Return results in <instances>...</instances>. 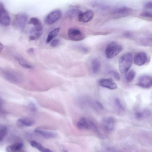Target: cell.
Here are the masks:
<instances>
[{"label": "cell", "instance_id": "6da1fadb", "mask_svg": "<svg viewBox=\"0 0 152 152\" xmlns=\"http://www.w3.org/2000/svg\"><path fill=\"white\" fill-rule=\"evenodd\" d=\"M133 60L132 55L127 53L121 56L119 60L118 67L120 72L126 74L130 69Z\"/></svg>", "mask_w": 152, "mask_h": 152}, {"label": "cell", "instance_id": "7a4b0ae2", "mask_svg": "<svg viewBox=\"0 0 152 152\" xmlns=\"http://www.w3.org/2000/svg\"><path fill=\"white\" fill-rule=\"evenodd\" d=\"M122 49V46L118 43L115 42L110 43L106 48V56L108 58H113L119 53Z\"/></svg>", "mask_w": 152, "mask_h": 152}, {"label": "cell", "instance_id": "3957f363", "mask_svg": "<svg viewBox=\"0 0 152 152\" xmlns=\"http://www.w3.org/2000/svg\"><path fill=\"white\" fill-rule=\"evenodd\" d=\"M61 12L59 10H55L50 12L45 17V22L48 25L52 24L57 21L61 17Z\"/></svg>", "mask_w": 152, "mask_h": 152}, {"label": "cell", "instance_id": "277c9868", "mask_svg": "<svg viewBox=\"0 0 152 152\" xmlns=\"http://www.w3.org/2000/svg\"><path fill=\"white\" fill-rule=\"evenodd\" d=\"M69 38L74 41H80L85 38L84 34L79 30L76 28H70L68 31Z\"/></svg>", "mask_w": 152, "mask_h": 152}, {"label": "cell", "instance_id": "5b68a950", "mask_svg": "<svg viewBox=\"0 0 152 152\" xmlns=\"http://www.w3.org/2000/svg\"><path fill=\"white\" fill-rule=\"evenodd\" d=\"M28 18V15L24 13H19L15 16V23L22 31H23L25 28Z\"/></svg>", "mask_w": 152, "mask_h": 152}, {"label": "cell", "instance_id": "8992f818", "mask_svg": "<svg viewBox=\"0 0 152 152\" xmlns=\"http://www.w3.org/2000/svg\"><path fill=\"white\" fill-rule=\"evenodd\" d=\"M10 16L2 4L0 7V24L3 26H6L10 24Z\"/></svg>", "mask_w": 152, "mask_h": 152}, {"label": "cell", "instance_id": "52a82bcc", "mask_svg": "<svg viewBox=\"0 0 152 152\" xmlns=\"http://www.w3.org/2000/svg\"><path fill=\"white\" fill-rule=\"evenodd\" d=\"M102 127L106 131H111L114 129L115 121L113 118L111 116L106 117L103 118L101 121Z\"/></svg>", "mask_w": 152, "mask_h": 152}, {"label": "cell", "instance_id": "ba28073f", "mask_svg": "<svg viewBox=\"0 0 152 152\" xmlns=\"http://www.w3.org/2000/svg\"><path fill=\"white\" fill-rule=\"evenodd\" d=\"M137 85L144 88H148L152 86L151 77L148 75H144L141 76L138 79Z\"/></svg>", "mask_w": 152, "mask_h": 152}, {"label": "cell", "instance_id": "9c48e42d", "mask_svg": "<svg viewBox=\"0 0 152 152\" xmlns=\"http://www.w3.org/2000/svg\"><path fill=\"white\" fill-rule=\"evenodd\" d=\"M4 75L5 79L12 82L19 83L23 80V77L20 75L14 72H6Z\"/></svg>", "mask_w": 152, "mask_h": 152}, {"label": "cell", "instance_id": "30bf717a", "mask_svg": "<svg viewBox=\"0 0 152 152\" xmlns=\"http://www.w3.org/2000/svg\"><path fill=\"white\" fill-rule=\"evenodd\" d=\"M148 56L144 52H141L137 53L134 56L133 61L134 63L138 66L145 64L147 61Z\"/></svg>", "mask_w": 152, "mask_h": 152}, {"label": "cell", "instance_id": "8fae6325", "mask_svg": "<svg viewBox=\"0 0 152 152\" xmlns=\"http://www.w3.org/2000/svg\"><path fill=\"white\" fill-rule=\"evenodd\" d=\"M98 83L101 86L110 89L114 90L117 88L116 84L111 78L101 79L99 80Z\"/></svg>", "mask_w": 152, "mask_h": 152}, {"label": "cell", "instance_id": "7c38bea8", "mask_svg": "<svg viewBox=\"0 0 152 152\" xmlns=\"http://www.w3.org/2000/svg\"><path fill=\"white\" fill-rule=\"evenodd\" d=\"M94 15L93 12L91 10H88L82 12L79 15L78 18L79 21L83 23H87L92 19Z\"/></svg>", "mask_w": 152, "mask_h": 152}, {"label": "cell", "instance_id": "4fadbf2b", "mask_svg": "<svg viewBox=\"0 0 152 152\" xmlns=\"http://www.w3.org/2000/svg\"><path fill=\"white\" fill-rule=\"evenodd\" d=\"M23 145L21 142H16L7 146V152H23Z\"/></svg>", "mask_w": 152, "mask_h": 152}, {"label": "cell", "instance_id": "5bb4252c", "mask_svg": "<svg viewBox=\"0 0 152 152\" xmlns=\"http://www.w3.org/2000/svg\"><path fill=\"white\" fill-rule=\"evenodd\" d=\"M91 121L85 118L82 117L77 123V126L80 129H91Z\"/></svg>", "mask_w": 152, "mask_h": 152}, {"label": "cell", "instance_id": "9a60e30c", "mask_svg": "<svg viewBox=\"0 0 152 152\" xmlns=\"http://www.w3.org/2000/svg\"><path fill=\"white\" fill-rule=\"evenodd\" d=\"M34 121L29 118H23L18 119L17 121V125L20 128L29 126L32 125Z\"/></svg>", "mask_w": 152, "mask_h": 152}, {"label": "cell", "instance_id": "2e32d148", "mask_svg": "<svg viewBox=\"0 0 152 152\" xmlns=\"http://www.w3.org/2000/svg\"><path fill=\"white\" fill-rule=\"evenodd\" d=\"M81 12V11L77 7H72L67 10L66 12V15L68 18H72L78 16Z\"/></svg>", "mask_w": 152, "mask_h": 152}, {"label": "cell", "instance_id": "e0dca14e", "mask_svg": "<svg viewBox=\"0 0 152 152\" xmlns=\"http://www.w3.org/2000/svg\"><path fill=\"white\" fill-rule=\"evenodd\" d=\"M34 132L37 134L48 139L54 138L56 136V134L54 132L46 131L38 129H35L34 130Z\"/></svg>", "mask_w": 152, "mask_h": 152}, {"label": "cell", "instance_id": "ac0fdd59", "mask_svg": "<svg viewBox=\"0 0 152 152\" xmlns=\"http://www.w3.org/2000/svg\"><path fill=\"white\" fill-rule=\"evenodd\" d=\"M43 28L42 25L34 26L30 29L29 32L31 35L34 37L36 39L38 38L42 35Z\"/></svg>", "mask_w": 152, "mask_h": 152}, {"label": "cell", "instance_id": "d6986e66", "mask_svg": "<svg viewBox=\"0 0 152 152\" xmlns=\"http://www.w3.org/2000/svg\"><path fill=\"white\" fill-rule=\"evenodd\" d=\"M151 115L150 111L148 110H144L142 111H138L136 112L135 116L138 120H142L149 117Z\"/></svg>", "mask_w": 152, "mask_h": 152}, {"label": "cell", "instance_id": "ffe728a7", "mask_svg": "<svg viewBox=\"0 0 152 152\" xmlns=\"http://www.w3.org/2000/svg\"><path fill=\"white\" fill-rule=\"evenodd\" d=\"M60 30V28L58 27L54 28L50 31L48 34L47 38L46 43L48 44L53 40L58 34Z\"/></svg>", "mask_w": 152, "mask_h": 152}, {"label": "cell", "instance_id": "44dd1931", "mask_svg": "<svg viewBox=\"0 0 152 152\" xmlns=\"http://www.w3.org/2000/svg\"><path fill=\"white\" fill-rule=\"evenodd\" d=\"M100 66L99 60L96 58L93 59L91 62V68L94 73H97L99 70Z\"/></svg>", "mask_w": 152, "mask_h": 152}, {"label": "cell", "instance_id": "7402d4cb", "mask_svg": "<svg viewBox=\"0 0 152 152\" xmlns=\"http://www.w3.org/2000/svg\"><path fill=\"white\" fill-rule=\"evenodd\" d=\"M16 58L19 64L24 68L28 69L33 68L32 65L23 58L18 56L16 57Z\"/></svg>", "mask_w": 152, "mask_h": 152}, {"label": "cell", "instance_id": "603a6c76", "mask_svg": "<svg viewBox=\"0 0 152 152\" xmlns=\"http://www.w3.org/2000/svg\"><path fill=\"white\" fill-rule=\"evenodd\" d=\"M125 75V79L128 82H130L133 80L135 75L136 72L133 70H131L127 72Z\"/></svg>", "mask_w": 152, "mask_h": 152}, {"label": "cell", "instance_id": "cb8c5ba5", "mask_svg": "<svg viewBox=\"0 0 152 152\" xmlns=\"http://www.w3.org/2000/svg\"><path fill=\"white\" fill-rule=\"evenodd\" d=\"M130 9L126 7H119L115 10L114 12L119 15H125L129 12Z\"/></svg>", "mask_w": 152, "mask_h": 152}, {"label": "cell", "instance_id": "d4e9b609", "mask_svg": "<svg viewBox=\"0 0 152 152\" xmlns=\"http://www.w3.org/2000/svg\"><path fill=\"white\" fill-rule=\"evenodd\" d=\"M7 133V129L6 126L0 125V142L3 141Z\"/></svg>", "mask_w": 152, "mask_h": 152}, {"label": "cell", "instance_id": "484cf974", "mask_svg": "<svg viewBox=\"0 0 152 152\" xmlns=\"http://www.w3.org/2000/svg\"><path fill=\"white\" fill-rule=\"evenodd\" d=\"M28 23L30 24L34 25V26L42 25V23L39 19L35 17H32L30 18L28 20Z\"/></svg>", "mask_w": 152, "mask_h": 152}, {"label": "cell", "instance_id": "4316f807", "mask_svg": "<svg viewBox=\"0 0 152 152\" xmlns=\"http://www.w3.org/2000/svg\"><path fill=\"white\" fill-rule=\"evenodd\" d=\"M114 102L115 105L118 111L120 112H123L125 108L124 106L119 99L115 98L114 99Z\"/></svg>", "mask_w": 152, "mask_h": 152}, {"label": "cell", "instance_id": "83f0119b", "mask_svg": "<svg viewBox=\"0 0 152 152\" xmlns=\"http://www.w3.org/2000/svg\"><path fill=\"white\" fill-rule=\"evenodd\" d=\"M74 48L77 50L83 53H86L88 51V49L83 46L77 45H75Z\"/></svg>", "mask_w": 152, "mask_h": 152}, {"label": "cell", "instance_id": "f1b7e54d", "mask_svg": "<svg viewBox=\"0 0 152 152\" xmlns=\"http://www.w3.org/2000/svg\"><path fill=\"white\" fill-rule=\"evenodd\" d=\"M30 143L32 147L37 149L39 151L43 147L40 144L35 140H31Z\"/></svg>", "mask_w": 152, "mask_h": 152}, {"label": "cell", "instance_id": "f546056e", "mask_svg": "<svg viewBox=\"0 0 152 152\" xmlns=\"http://www.w3.org/2000/svg\"><path fill=\"white\" fill-rule=\"evenodd\" d=\"M50 45L53 47H55L58 46L60 42V40L58 39H53L50 42Z\"/></svg>", "mask_w": 152, "mask_h": 152}, {"label": "cell", "instance_id": "4dcf8cb0", "mask_svg": "<svg viewBox=\"0 0 152 152\" xmlns=\"http://www.w3.org/2000/svg\"><path fill=\"white\" fill-rule=\"evenodd\" d=\"M140 15L144 17L151 18L152 12H151L148 11H144L141 13Z\"/></svg>", "mask_w": 152, "mask_h": 152}, {"label": "cell", "instance_id": "1f68e13d", "mask_svg": "<svg viewBox=\"0 0 152 152\" xmlns=\"http://www.w3.org/2000/svg\"><path fill=\"white\" fill-rule=\"evenodd\" d=\"M110 74L117 80H119L120 79V76L118 72L115 71H111Z\"/></svg>", "mask_w": 152, "mask_h": 152}, {"label": "cell", "instance_id": "d6a6232c", "mask_svg": "<svg viewBox=\"0 0 152 152\" xmlns=\"http://www.w3.org/2000/svg\"><path fill=\"white\" fill-rule=\"evenodd\" d=\"M28 107L31 111L33 112H35L36 111L37 109L35 104L31 102L28 104Z\"/></svg>", "mask_w": 152, "mask_h": 152}, {"label": "cell", "instance_id": "836d02e7", "mask_svg": "<svg viewBox=\"0 0 152 152\" xmlns=\"http://www.w3.org/2000/svg\"><path fill=\"white\" fill-rule=\"evenodd\" d=\"M3 103V99L0 97V114H2L4 113V111L2 109V107Z\"/></svg>", "mask_w": 152, "mask_h": 152}, {"label": "cell", "instance_id": "e575fe53", "mask_svg": "<svg viewBox=\"0 0 152 152\" xmlns=\"http://www.w3.org/2000/svg\"><path fill=\"white\" fill-rule=\"evenodd\" d=\"M152 4L151 2H147L145 5V8L147 9H151Z\"/></svg>", "mask_w": 152, "mask_h": 152}, {"label": "cell", "instance_id": "d590c367", "mask_svg": "<svg viewBox=\"0 0 152 152\" xmlns=\"http://www.w3.org/2000/svg\"><path fill=\"white\" fill-rule=\"evenodd\" d=\"M39 151L41 152H52L50 149L43 147Z\"/></svg>", "mask_w": 152, "mask_h": 152}, {"label": "cell", "instance_id": "8d00e7d4", "mask_svg": "<svg viewBox=\"0 0 152 152\" xmlns=\"http://www.w3.org/2000/svg\"><path fill=\"white\" fill-rule=\"evenodd\" d=\"M96 105L99 109L101 110H103L104 109L103 105L100 102H96Z\"/></svg>", "mask_w": 152, "mask_h": 152}, {"label": "cell", "instance_id": "74e56055", "mask_svg": "<svg viewBox=\"0 0 152 152\" xmlns=\"http://www.w3.org/2000/svg\"><path fill=\"white\" fill-rule=\"evenodd\" d=\"M4 48L3 45L0 42V53L3 50Z\"/></svg>", "mask_w": 152, "mask_h": 152}, {"label": "cell", "instance_id": "f35d334b", "mask_svg": "<svg viewBox=\"0 0 152 152\" xmlns=\"http://www.w3.org/2000/svg\"><path fill=\"white\" fill-rule=\"evenodd\" d=\"M34 51V49L32 48H31L28 50V52L30 53H33Z\"/></svg>", "mask_w": 152, "mask_h": 152}, {"label": "cell", "instance_id": "ab89813d", "mask_svg": "<svg viewBox=\"0 0 152 152\" xmlns=\"http://www.w3.org/2000/svg\"><path fill=\"white\" fill-rule=\"evenodd\" d=\"M64 152H67V151H64Z\"/></svg>", "mask_w": 152, "mask_h": 152}]
</instances>
